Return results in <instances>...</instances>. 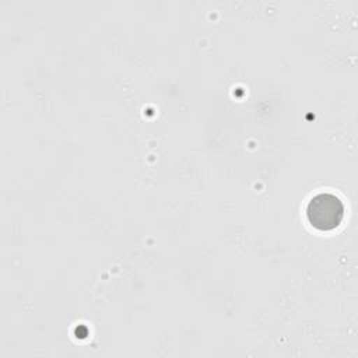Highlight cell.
<instances>
[{
  "label": "cell",
  "instance_id": "cell-1",
  "mask_svg": "<svg viewBox=\"0 0 358 358\" xmlns=\"http://www.w3.org/2000/svg\"><path fill=\"white\" fill-rule=\"evenodd\" d=\"M306 218L313 228L331 231L337 228L344 218V204L341 199L333 193H317L306 206Z\"/></svg>",
  "mask_w": 358,
  "mask_h": 358
}]
</instances>
